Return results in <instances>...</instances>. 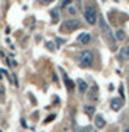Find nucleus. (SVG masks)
I'll list each match as a JSON object with an SVG mask.
<instances>
[{"instance_id": "obj_1", "label": "nucleus", "mask_w": 129, "mask_h": 132, "mask_svg": "<svg viewBox=\"0 0 129 132\" xmlns=\"http://www.w3.org/2000/svg\"><path fill=\"white\" fill-rule=\"evenodd\" d=\"M100 28H101V32H103V35H104V40H106V41H109L110 47H115L116 38H115V35H113V32H111L110 27L106 24V19L103 18V16H100Z\"/></svg>"}, {"instance_id": "obj_2", "label": "nucleus", "mask_w": 129, "mask_h": 132, "mask_svg": "<svg viewBox=\"0 0 129 132\" xmlns=\"http://www.w3.org/2000/svg\"><path fill=\"white\" fill-rule=\"evenodd\" d=\"M94 63V53L92 50H84L79 54V65L82 68H90Z\"/></svg>"}, {"instance_id": "obj_3", "label": "nucleus", "mask_w": 129, "mask_h": 132, "mask_svg": "<svg viewBox=\"0 0 129 132\" xmlns=\"http://www.w3.org/2000/svg\"><path fill=\"white\" fill-rule=\"evenodd\" d=\"M84 18H85V21L90 25H96L97 19H98V13H97L96 7H92V6H87L85 9H84Z\"/></svg>"}, {"instance_id": "obj_4", "label": "nucleus", "mask_w": 129, "mask_h": 132, "mask_svg": "<svg viewBox=\"0 0 129 132\" xmlns=\"http://www.w3.org/2000/svg\"><path fill=\"white\" fill-rule=\"evenodd\" d=\"M81 28V22L78 21V19H67L62 24L60 29L65 31V32H72V31H75V29Z\"/></svg>"}, {"instance_id": "obj_5", "label": "nucleus", "mask_w": 129, "mask_h": 132, "mask_svg": "<svg viewBox=\"0 0 129 132\" xmlns=\"http://www.w3.org/2000/svg\"><path fill=\"white\" fill-rule=\"evenodd\" d=\"M110 107H111V110H115V112H119L120 109L123 107V98L122 97H115V98H111V101H110Z\"/></svg>"}, {"instance_id": "obj_6", "label": "nucleus", "mask_w": 129, "mask_h": 132, "mask_svg": "<svg viewBox=\"0 0 129 132\" xmlns=\"http://www.w3.org/2000/svg\"><path fill=\"white\" fill-rule=\"evenodd\" d=\"M76 84H78V90H79L81 94H85L87 91H88V84H87L84 79H78Z\"/></svg>"}, {"instance_id": "obj_7", "label": "nucleus", "mask_w": 129, "mask_h": 132, "mask_svg": "<svg viewBox=\"0 0 129 132\" xmlns=\"http://www.w3.org/2000/svg\"><path fill=\"white\" fill-rule=\"evenodd\" d=\"M96 126L98 128V129H103V128L106 126V120L101 114H97L96 116Z\"/></svg>"}, {"instance_id": "obj_8", "label": "nucleus", "mask_w": 129, "mask_h": 132, "mask_svg": "<svg viewBox=\"0 0 129 132\" xmlns=\"http://www.w3.org/2000/svg\"><path fill=\"white\" fill-rule=\"evenodd\" d=\"M78 40H79L81 44H88V43L91 41V35L88 32H84V34H81V35L78 37Z\"/></svg>"}, {"instance_id": "obj_9", "label": "nucleus", "mask_w": 129, "mask_h": 132, "mask_svg": "<svg viewBox=\"0 0 129 132\" xmlns=\"http://www.w3.org/2000/svg\"><path fill=\"white\" fill-rule=\"evenodd\" d=\"M119 57H120V59H123V60H129V46H128V47L120 48Z\"/></svg>"}, {"instance_id": "obj_10", "label": "nucleus", "mask_w": 129, "mask_h": 132, "mask_svg": "<svg viewBox=\"0 0 129 132\" xmlns=\"http://www.w3.org/2000/svg\"><path fill=\"white\" fill-rule=\"evenodd\" d=\"M115 38H116V41H123L125 38H126V35H125V32L122 29H117L115 32Z\"/></svg>"}, {"instance_id": "obj_11", "label": "nucleus", "mask_w": 129, "mask_h": 132, "mask_svg": "<svg viewBox=\"0 0 129 132\" xmlns=\"http://www.w3.org/2000/svg\"><path fill=\"white\" fill-rule=\"evenodd\" d=\"M63 79H65V84H66L67 90H69V91H72V90H73V87H75V85H73V82H72V81L69 79V78H67L66 75L63 76Z\"/></svg>"}, {"instance_id": "obj_12", "label": "nucleus", "mask_w": 129, "mask_h": 132, "mask_svg": "<svg viewBox=\"0 0 129 132\" xmlns=\"http://www.w3.org/2000/svg\"><path fill=\"white\" fill-rule=\"evenodd\" d=\"M66 9H67V13H69V15H76V7H75V5H73V3L67 5Z\"/></svg>"}, {"instance_id": "obj_13", "label": "nucleus", "mask_w": 129, "mask_h": 132, "mask_svg": "<svg viewBox=\"0 0 129 132\" xmlns=\"http://www.w3.org/2000/svg\"><path fill=\"white\" fill-rule=\"evenodd\" d=\"M85 112H87L88 116H94V113H96V107H92V106H87Z\"/></svg>"}, {"instance_id": "obj_14", "label": "nucleus", "mask_w": 129, "mask_h": 132, "mask_svg": "<svg viewBox=\"0 0 129 132\" xmlns=\"http://www.w3.org/2000/svg\"><path fill=\"white\" fill-rule=\"evenodd\" d=\"M73 129H75V132H88L90 131V128H78L76 125H73Z\"/></svg>"}, {"instance_id": "obj_15", "label": "nucleus", "mask_w": 129, "mask_h": 132, "mask_svg": "<svg viewBox=\"0 0 129 132\" xmlns=\"http://www.w3.org/2000/svg\"><path fill=\"white\" fill-rule=\"evenodd\" d=\"M51 16H53V19H57V16H59V9L51 10Z\"/></svg>"}, {"instance_id": "obj_16", "label": "nucleus", "mask_w": 129, "mask_h": 132, "mask_svg": "<svg viewBox=\"0 0 129 132\" xmlns=\"http://www.w3.org/2000/svg\"><path fill=\"white\" fill-rule=\"evenodd\" d=\"M72 3V0H63V3H62V7H66L67 5H71Z\"/></svg>"}, {"instance_id": "obj_17", "label": "nucleus", "mask_w": 129, "mask_h": 132, "mask_svg": "<svg viewBox=\"0 0 129 132\" xmlns=\"http://www.w3.org/2000/svg\"><path fill=\"white\" fill-rule=\"evenodd\" d=\"M56 118V116H54V114H50V116H48L47 119H46V122H50V120H53V119Z\"/></svg>"}, {"instance_id": "obj_18", "label": "nucleus", "mask_w": 129, "mask_h": 132, "mask_svg": "<svg viewBox=\"0 0 129 132\" xmlns=\"http://www.w3.org/2000/svg\"><path fill=\"white\" fill-rule=\"evenodd\" d=\"M40 2H41V3H44V5H47V3H51L53 0H40Z\"/></svg>"}, {"instance_id": "obj_19", "label": "nucleus", "mask_w": 129, "mask_h": 132, "mask_svg": "<svg viewBox=\"0 0 129 132\" xmlns=\"http://www.w3.org/2000/svg\"><path fill=\"white\" fill-rule=\"evenodd\" d=\"M47 47H48V48H51V50H53V48H54V46H53L51 43H47Z\"/></svg>"}, {"instance_id": "obj_20", "label": "nucleus", "mask_w": 129, "mask_h": 132, "mask_svg": "<svg viewBox=\"0 0 129 132\" xmlns=\"http://www.w3.org/2000/svg\"><path fill=\"white\" fill-rule=\"evenodd\" d=\"M57 43H59V44H63V43H65V41H63L62 38H57Z\"/></svg>"}, {"instance_id": "obj_21", "label": "nucleus", "mask_w": 129, "mask_h": 132, "mask_svg": "<svg viewBox=\"0 0 129 132\" xmlns=\"http://www.w3.org/2000/svg\"><path fill=\"white\" fill-rule=\"evenodd\" d=\"M123 132H129V126H128V128H126V129H125V131H123Z\"/></svg>"}, {"instance_id": "obj_22", "label": "nucleus", "mask_w": 129, "mask_h": 132, "mask_svg": "<svg viewBox=\"0 0 129 132\" xmlns=\"http://www.w3.org/2000/svg\"><path fill=\"white\" fill-rule=\"evenodd\" d=\"M0 132H2V131H0Z\"/></svg>"}]
</instances>
